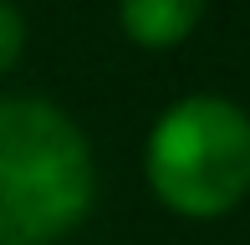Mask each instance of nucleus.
<instances>
[{
	"label": "nucleus",
	"mask_w": 250,
	"mask_h": 245,
	"mask_svg": "<svg viewBox=\"0 0 250 245\" xmlns=\"http://www.w3.org/2000/svg\"><path fill=\"white\" fill-rule=\"evenodd\" d=\"M148 184L179 215H225L250 189V118L230 97L194 92L148 133Z\"/></svg>",
	"instance_id": "nucleus-2"
},
{
	"label": "nucleus",
	"mask_w": 250,
	"mask_h": 245,
	"mask_svg": "<svg viewBox=\"0 0 250 245\" xmlns=\"http://www.w3.org/2000/svg\"><path fill=\"white\" fill-rule=\"evenodd\" d=\"M21 46H26V20L10 0H0V72L21 57Z\"/></svg>",
	"instance_id": "nucleus-4"
},
{
	"label": "nucleus",
	"mask_w": 250,
	"mask_h": 245,
	"mask_svg": "<svg viewBox=\"0 0 250 245\" xmlns=\"http://www.w3.org/2000/svg\"><path fill=\"white\" fill-rule=\"evenodd\" d=\"M92 209V153L62 107L0 102V245H46Z\"/></svg>",
	"instance_id": "nucleus-1"
},
{
	"label": "nucleus",
	"mask_w": 250,
	"mask_h": 245,
	"mask_svg": "<svg viewBox=\"0 0 250 245\" xmlns=\"http://www.w3.org/2000/svg\"><path fill=\"white\" fill-rule=\"evenodd\" d=\"M199 16L204 0H118V20L138 46H179Z\"/></svg>",
	"instance_id": "nucleus-3"
}]
</instances>
